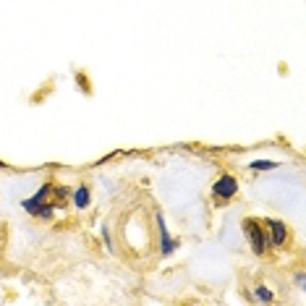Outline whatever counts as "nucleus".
Returning a JSON list of instances; mask_svg holds the SVG:
<instances>
[{
	"mask_svg": "<svg viewBox=\"0 0 306 306\" xmlns=\"http://www.w3.org/2000/svg\"><path fill=\"white\" fill-rule=\"evenodd\" d=\"M259 298H267V301H270V290H265V288H259Z\"/></svg>",
	"mask_w": 306,
	"mask_h": 306,
	"instance_id": "obj_6",
	"label": "nucleus"
},
{
	"mask_svg": "<svg viewBox=\"0 0 306 306\" xmlns=\"http://www.w3.org/2000/svg\"><path fill=\"white\" fill-rule=\"evenodd\" d=\"M270 225H272V241H275V243H283V238H285L283 223H270Z\"/></svg>",
	"mask_w": 306,
	"mask_h": 306,
	"instance_id": "obj_3",
	"label": "nucleus"
},
{
	"mask_svg": "<svg viewBox=\"0 0 306 306\" xmlns=\"http://www.w3.org/2000/svg\"><path fill=\"white\" fill-rule=\"evenodd\" d=\"M86 199H89V191H86V189H79V191H76V204H79V207H86Z\"/></svg>",
	"mask_w": 306,
	"mask_h": 306,
	"instance_id": "obj_4",
	"label": "nucleus"
},
{
	"mask_svg": "<svg viewBox=\"0 0 306 306\" xmlns=\"http://www.w3.org/2000/svg\"><path fill=\"white\" fill-rule=\"evenodd\" d=\"M215 194L217 196H233L236 194V181L231 176H223L217 183H215Z\"/></svg>",
	"mask_w": 306,
	"mask_h": 306,
	"instance_id": "obj_1",
	"label": "nucleus"
},
{
	"mask_svg": "<svg viewBox=\"0 0 306 306\" xmlns=\"http://www.w3.org/2000/svg\"><path fill=\"white\" fill-rule=\"evenodd\" d=\"M243 228H246V233H249V238H251V243H254V251H262V249H265V238H262V233H259L256 223H254V220H249Z\"/></svg>",
	"mask_w": 306,
	"mask_h": 306,
	"instance_id": "obj_2",
	"label": "nucleus"
},
{
	"mask_svg": "<svg viewBox=\"0 0 306 306\" xmlns=\"http://www.w3.org/2000/svg\"><path fill=\"white\" fill-rule=\"evenodd\" d=\"M256 170H262V167H275V162H254Z\"/></svg>",
	"mask_w": 306,
	"mask_h": 306,
	"instance_id": "obj_5",
	"label": "nucleus"
}]
</instances>
